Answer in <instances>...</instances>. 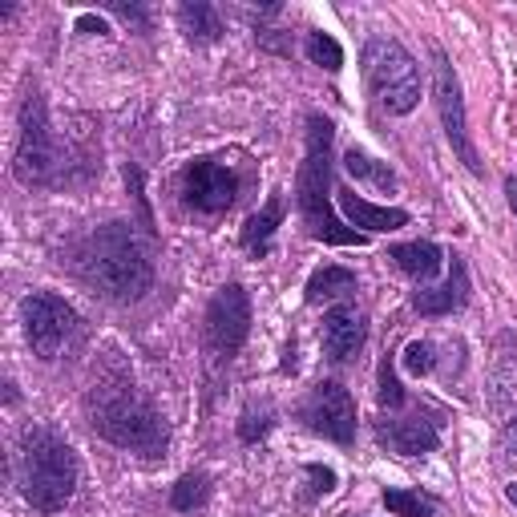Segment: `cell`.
<instances>
[{"label": "cell", "mask_w": 517, "mask_h": 517, "mask_svg": "<svg viewBox=\"0 0 517 517\" xmlns=\"http://www.w3.org/2000/svg\"><path fill=\"white\" fill-rule=\"evenodd\" d=\"M73 271L110 303H138L154 287V263L126 223H106L73 247Z\"/></svg>", "instance_id": "obj_1"}, {"label": "cell", "mask_w": 517, "mask_h": 517, "mask_svg": "<svg viewBox=\"0 0 517 517\" xmlns=\"http://www.w3.org/2000/svg\"><path fill=\"white\" fill-rule=\"evenodd\" d=\"M332 122L312 114L307 118V154L299 166V182H295V198H299V215L312 231V239L320 243H336V247H364L368 235L344 227L332 215Z\"/></svg>", "instance_id": "obj_2"}, {"label": "cell", "mask_w": 517, "mask_h": 517, "mask_svg": "<svg viewBox=\"0 0 517 517\" xmlns=\"http://www.w3.org/2000/svg\"><path fill=\"white\" fill-rule=\"evenodd\" d=\"M17 481L33 509L57 513L73 501L77 489V457L73 449L49 429H25L17 453Z\"/></svg>", "instance_id": "obj_3"}, {"label": "cell", "mask_w": 517, "mask_h": 517, "mask_svg": "<svg viewBox=\"0 0 517 517\" xmlns=\"http://www.w3.org/2000/svg\"><path fill=\"white\" fill-rule=\"evenodd\" d=\"M93 429L106 441H114L130 453H142V457H158L166 449V421L130 384L101 388V396L93 404Z\"/></svg>", "instance_id": "obj_4"}, {"label": "cell", "mask_w": 517, "mask_h": 517, "mask_svg": "<svg viewBox=\"0 0 517 517\" xmlns=\"http://www.w3.org/2000/svg\"><path fill=\"white\" fill-rule=\"evenodd\" d=\"M364 73L388 114H412L421 101V69L412 53L392 37H372L364 45Z\"/></svg>", "instance_id": "obj_5"}, {"label": "cell", "mask_w": 517, "mask_h": 517, "mask_svg": "<svg viewBox=\"0 0 517 517\" xmlns=\"http://www.w3.org/2000/svg\"><path fill=\"white\" fill-rule=\"evenodd\" d=\"M57 158H61V150H57V138L49 130V118H45V101L37 93H29L21 106V142H17L13 174L25 186H49L57 166H61Z\"/></svg>", "instance_id": "obj_6"}, {"label": "cell", "mask_w": 517, "mask_h": 517, "mask_svg": "<svg viewBox=\"0 0 517 517\" xmlns=\"http://www.w3.org/2000/svg\"><path fill=\"white\" fill-rule=\"evenodd\" d=\"M21 320H25V336L33 344V352L41 360H57L61 348L69 344L73 328H77V312L53 291H33L21 303Z\"/></svg>", "instance_id": "obj_7"}, {"label": "cell", "mask_w": 517, "mask_h": 517, "mask_svg": "<svg viewBox=\"0 0 517 517\" xmlns=\"http://www.w3.org/2000/svg\"><path fill=\"white\" fill-rule=\"evenodd\" d=\"M299 417L307 421V429L336 441V445H352L356 441V404L348 396L344 384L336 380H324L312 388V396L303 400L299 408Z\"/></svg>", "instance_id": "obj_8"}, {"label": "cell", "mask_w": 517, "mask_h": 517, "mask_svg": "<svg viewBox=\"0 0 517 517\" xmlns=\"http://www.w3.org/2000/svg\"><path fill=\"white\" fill-rule=\"evenodd\" d=\"M433 77H437V110H441V122H445V138L453 142L457 158L469 166V174H481V158L469 142V122H465V101H461V81L449 65V57L437 49L433 53Z\"/></svg>", "instance_id": "obj_9"}, {"label": "cell", "mask_w": 517, "mask_h": 517, "mask_svg": "<svg viewBox=\"0 0 517 517\" xmlns=\"http://www.w3.org/2000/svg\"><path fill=\"white\" fill-rule=\"evenodd\" d=\"M251 332V299L239 283H227L206 307V336L219 356H235Z\"/></svg>", "instance_id": "obj_10"}, {"label": "cell", "mask_w": 517, "mask_h": 517, "mask_svg": "<svg viewBox=\"0 0 517 517\" xmlns=\"http://www.w3.org/2000/svg\"><path fill=\"white\" fill-rule=\"evenodd\" d=\"M182 194L194 211L202 215H219L235 202L239 194V178L223 166V162H211V158H198L186 166V178H182Z\"/></svg>", "instance_id": "obj_11"}, {"label": "cell", "mask_w": 517, "mask_h": 517, "mask_svg": "<svg viewBox=\"0 0 517 517\" xmlns=\"http://www.w3.org/2000/svg\"><path fill=\"white\" fill-rule=\"evenodd\" d=\"M364 340H368V328L352 303H340L324 316V348L332 360H352L364 348Z\"/></svg>", "instance_id": "obj_12"}, {"label": "cell", "mask_w": 517, "mask_h": 517, "mask_svg": "<svg viewBox=\"0 0 517 517\" xmlns=\"http://www.w3.org/2000/svg\"><path fill=\"white\" fill-rule=\"evenodd\" d=\"M380 441L400 457H421L441 445V433L425 417H408V421H380Z\"/></svg>", "instance_id": "obj_13"}, {"label": "cell", "mask_w": 517, "mask_h": 517, "mask_svg": "<svg viewBox=\"0 0 517 517\" xmlns=\"http://www.w3.org/2000/svg\"><path fill=\"white\" fill-rule=\"evenodd\" d=\"M469 299V267L461 255H453V267H449V279L433 291H417L412 295V307H417L421 316H449L457 307H465Z\"/></svg>", "instance_id": "obj_14"}, {"label": "cell", "mask_w": 517, "mask_h": 517, "mask_svg": "<svg viewBox=\"0 0 517 517\" xmlns=\"http://www.w3.org/2000/svg\"><path fill=\"white\" fill-rule=\"evenodd\" d=\"M336 194H340L344 215L364 231H400V227H408V211H400V206H376V202L360 198L356 190H336Z\"/></svg>", "instance_id": "obj_15"}, {"label": "cell", "mask_w": 517, "mask_h": 517, "mask_svg": "<svg viewBox=\"0 0 517 517\" xmlns=\"http://www.w3.org/2000/svg\"><path fill=\"white\" fill-rule=\"evenodd\" d=\"M178 25H182L186 41H194V45H215L223 37V21L206 0H186L178 9Z\"/></svg>", "instance_id": "obj_16"}, {"label": "cell", "mask_w": 517, "mask_h": 517, "mask_svg": "<svg viewBox=\"0 0 517 517\" xmlns=\"http://www.w3.org/2000/svg\"><path fill=\"white\" fill-rule=\"evenodd\" d=\"M392 259H396V267L404 275H412L417 283H429L445 263L437 243H400V247H392Z\"/></svg>", "instance_id": "obj_17"}, {"label": "cell", "mask_w": 517, "mask_h": 517, "mask_svg": "<svg viewBox=\"0 0 517 517\" xmlns=\"http://www.w3.org/2000/svg\"><path fill=\"white\" fill-rule=\"evenodd\" d=\"M279 223H283V198L271 194L263 211L247 219V227H243V247H247L251 255H267V251H271V235H275Z\"/></svg>", "instance_id": "obj_18"}, {"label": "cell", "mask_w": 517, "mask_h": 517, "mask_svg": "<svg viewBox=\"0 0 517 517\" xmlns=\"http://www.w3.org/2000/svg\"><path fill=\"white\" fill-rule=\"evenodd\" d=\"M348 291H356V275L348 267H336V263L320 267L312 279H307V303H324V299H336V295H348Z\"/></svg>", "instance_id": "obj_19"}, {"label": "cell", "mask_w": 517, "mask_h": 517, "mask_svg": "<svg viewBox=\"0 0 517 517\" xmlns=\"http://www.w3.org/2000/svg\"><path fill=\"white\" fill-rule=\"evenodd\" d=\"M384 505L396 517H433L437 513V497H429L421 489H384Z\"/></svg>", "instance_id": "obj_20"}, {"label": "cell", "mask_w": 517, "mask_h": 517, "mask_svg": "<svg viewBox=\"0 0 517 517\" xmlns=\"http://www.w3.org/2000/svg\"><path fill=\"white\" fill-rule=\"evenodd\" d=\"M206 497H211V481H206V473H186L178 485H174V493H170V505L174 509H198V505H206Z\"/></svg>", "instance_id": "obj_21"}, {"label": "cell", "mask_w": 517, "mask_h": 517, "mask_svg": "<svg viewBox=\"0 0 517 517\" xmlns=\"http://www.w3.org/2000/svg\"><path fill=\"white\" fill-rule=\"evenodd\" d=\"M344 166H348L352 178H364V182H376V186H392V182H396L388 166H376V158H368V154L356 150V146L344 154Z\"/></svg>", "instance_id": "obj_22"}, {"label": "cell", "mask_w": 517, "mask_h": 517, "mask_svg": "<svg viewBox=\"0 0 517 517\" xmlns=\"http://www.w3.org/2000/svg\"><path fill=\"white\" fill-rule=\"evenodd\" d=\"M307 57H312L320 69H328V73H340L344 69V49L328 33H312V37H307Z\"/></svg>", "instance_id": "obj_23"}, {"label": "cell", "mask_w": 517, "mask_h": 517, "mask_svg": "<svg viewBox=\"0 0 517 517\" xmlns=\"http://www.w3.org/2000/svg\"><path fill=\"white\" fill-rule=\"evenodd\" d=\"M275 417V412H271V404H263V412H255V408H247L243 412V421H239V437L247 441V445H255V441H263L267 433H271V421Z\"/></svg>", "instance_id": "obj_24"}, {"label": "cell", "mask_w": 517, "mask_h": 517, "mask_svg": "<svg viewBox=\"0 0 517 517\" xmlns=\"http://www.w3.org/2000/svg\"><path fill=\"white\" fill-rule=\"evenodd\" d=\"M376 400H380L384 408H400V404H404V388H400V380H396L388 356L380 360V388H376Z\"/></svg>", "instance_id": "obj_25"}, {"label": "cell", "mask_w": 517, "mask_h": 517, "mask_svg": "<svg viewBox=\"0 0 517 517\" xmlns=\"http://www.w3.org/2000/svg\"><path fill=\"white\" fill-rule=\"evenodd\" d=\"M433 364H437V356H433V344H429V340H412V344L404 348V368H408V372L425 376V372H433Z\"/></svg>", "instance_id": "obj_26"}, {"label": "cell", "mask_w": 517, "mask_h": 517, "mask_svg": "<svg viewBox=\"0 0 517 517\" xmlns=\"http://www.w3.org/2000/svg\"><path fill=\"white\" fill-rule=\"evenodd\" d=\"M307 477H312V493H332L336 489V473L328 465H307Z\"/></svg>", "instance_id": "obj_27"}, {"label": "cell", "mask_w": 517, "mask_h": 517, "mask_svg": "<svg viewBox=\"0 0 517 517\" xmlns=\"http://www.w3.org/2000/svg\"><path fill=\"white\" fill-rule=\"evenodd\" d=\"M106 9H110V13H118L126 25H138V29H146V13H142L138 5H118V0H110Z\"/></svg>", "instance_id": "obj_28"}, {"label": "cell", "mask_w": 517, "mask_h": 517, "mask_svg": "<svg viewBox=\"0 0 517 517\" xmlns=\"http://www.w3.org/2000/svg\"><path fill=\"white\" fill-rule=\"evenodd\" d=\"M77 29H81V33H106V25H101L97 17H81V21H77Z\"/></svg>", "instance_id": "obj_29"}, {"label": "cell", "mask_w": 517, "mask_h": 517, "mask_svg": "<svg viewBox=\"0 0 517 517\" xmlns=\"http://www.w3.org/2000/svg\"><path fill=\"white\" fill-rule=\"evenodd\" d=\"M505 198H509V211L517 215V178H505Z\"/></svg>", "instance_id": "obj_30"}, {"label": "cell", "mask_w": 517, "mask_h": 517, "mask_svg": "<svg viewBox=\"0 0 517 517\" xmlns=\"http://www.w3.org/2000/svg\"><path fill=\"white\" fill-rule=\"evenodd\" d=\"M505 449H509V453H517V421L505 429Z\"/></svg>", "instance_id": "obj_31"}, {"label": "cell", "mask_w": 517, "mask_h": 517, "mask_svg": "<svg viewBox=\"0 0 517 517\" xmlns=\"http://www.w3.org/2000/svg\"><path fill=\"white\" fill-rule=\"evenodd\" d=\"M505 497H509L513 505H517V481H513V485H505Z\"/></svg>", "instance_id": "obj_32"}]
</instances>
